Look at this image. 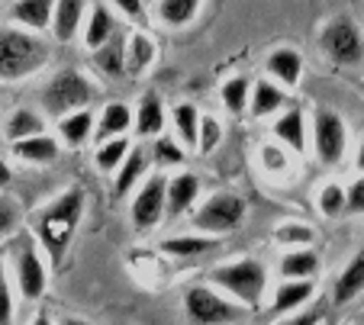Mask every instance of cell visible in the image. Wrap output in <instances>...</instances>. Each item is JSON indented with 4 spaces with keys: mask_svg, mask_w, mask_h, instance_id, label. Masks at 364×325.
Returning <instances> with one entry per match:
<instances>
[{
    "mask_svg": "<svg viewBox=\"0 0 364 325\" xmlns=\"http://www.w3.org/2000/svg\"><path fill=\"white\" fill-rule=\"evenodd\" d=\"M81 213H84V194L77 187H71L68 194H62L52 206H46L39 213L36 232H39V238H42V245H46L52 261H62L77 222H81Z\"/></svg>",
    "mask_w": 364,
    "mask_h": 325,
    "instance_id": "cell-1",
    "label": "cell"
},
{
    "mask_svg": "<svg viewBox=\"0 0 364 325\" xmlns=\"http://www.w3.org/2000/svg\"><path fill=\"white\" fill-rule=\"evenodd\" d=\"M210 284L223 287L226 293H232L242 306L255 309L264 297V287H268V274H264L262 261L255 258H242V261H229L223 268L210 270Z\"/></svg>",
    "mask_w": 364,
    "mask_h": 325,
    "instance_id": "cell-2",
    "label": "cell"
},
{
    "mask_svg": "<svg viewBox=\"0 0 364 325\" xmlns=\"http://www.w3.org/2000/svg\"><path fill=\"white\" fill-rule=\"evenodd\" d=\"M0 45H4V81H20V77L33 75L48 58V49L42 45L39 35H29L14 26L4 29Z\"/></svg>",
    "mask_w": 364,
    "mask_h": 325,
    "instance_id": "cell-3",
    "label": "cell"
},
{
    "mask_svg": "<svg viewBox=\"0 0 364 325\" xmlns=\"http://www.w3.org/2000/svg\"><path fill=\"white\" fill-rule=\"evenodd\" d=\"M94 100V87L87 84V77H81L77 71H58L48 87L42 90V106L52 116H62V113L81 110Z\"/></svg>",
    "mask_w": 364,
    "mask_h": 325,
    "instance_id": "cell-4",
    "label": "cell"
},
{
    "mask_svg": "<svg viewBox=\"0 0 364 325\" xmlns=\"http://www.w3.org/2000/svg\"><path fill=\"white\" fill-rule=\"evenodd\" d=\"M242 219H245V200L235 194H216L197 209L193 226L203 228V232H216V236H220V232L235 228Z\"/></svg>",
    "mask_w": 364,
    "mask_h": 325,
    "instance_id": "cell-5",
    "label": "cell"
},
{
    "mask_svg": "<svg viewBox=\"0 0 364 325\" xmlns=\"http://www.w3.org/2000/svg\"><path fill=\"white\" fill-rule=\"evenodd\" d=\"M345 142H348V132H345L338 113L316 110V116H313V152H316V158L323 165H338L345 155Z\"/></svg>",
    "mask_w": 364,
    "mask_h": 325,
    "instance_id": "cell-6",
    "label": "cell"
},
{
    "mask_svg": "<svg viewBox=\"0 0 364 325\" xmlns=\"http://www.w3.org/2000/svg\"><path fill=\"white\" fill-rule=\"evenodd\" d=\"M165 203H168V184L161 174H155V177L145 180V187L132 200V226L139 232L155 228L161 222V216H165Z\"/></svg>",
    "mask_w": 364,
    "mask_h": 325,
    "instance_id": "cell-7",
    "label": "cell"
},
{
    "mask_svg": "<svg viewBox=\"0 0 364 325\" xmlns=\"http://www.w3.org/2000/svg\"><path fill=\"white\" fill-rule=\"evenodd\" d=\"M323 52L338 65H351L361 58V33L348 16H338L323 29Z\"/></svg>",
    "mask_w": 364,
    "mask_h": 325,
    "instance_id": "cell-8",
    "label": "cell"
},
{
    "mask_svg": "<svg viewBox=\"0 0 364 325\" xmlns=\"http://www.w3.org/2000/svg\"><path fill=\"white\" fill-rule=\"evenodd\" d=\"M184 309L193 322H229L239 316L235 306H229L220 293L206 290V287H191L184 297Z\"/></svg>",
    "mask_w": 364,
    "mask_h": 325,
    "instance_id": "cell-9",
    "label": "cell"
},
{
    "mask_svg": "<svg viewBox=\"0 0 364 325\" xmlns=\"http://www.w3.org/2000/svg\"><path fill=\"white\" fill-rule=\"evenodd\" d=\"M55 4L58 0H16L10 16H14L20 26L39 33V29L52 26V20H55Z\"/></svg>",
    "mask_w": 364,
    "mask_h": 325,
    "instance_id": "cell-10",
    "label": "cell"
},
{
    "mask_svg": "<svg viewBox=\"0 0 364 325\" xmlns=\"http://www.w3.org/2000/svg\"><path fill=\"white\" fill-rule=\"evenodd\" d=\"M16 274H20V290L23 297L36 299L42 290H46V268H42L39 255H36V248H23L20 258H16Z\"/></svg>",
    "mask_w": 364,
    "mask_h": 325,
    "instance_id": "cell-11",
    "label": "cell"
},
{
    "mask_svg": "<svg viewBox=\"0 0 364 325\" xmlns=\"http://www.w3.org/2000/svg\"><path fill=\"white\" fill-rule=\"evenodd\" d=\"M332 293H336L338 306L351 303V299H358L364 293V245H361V251L348 261V268L342 270V277L336 280V290Z\"/></svg>",
    "mask_w": 364,
    "mask_h": 325,
    "instance_id": "cell-12",
    "label": "cell"
},
{
    "mask_svg": "<svg viewBox=\"0 0 364 325\" xmlns=\"http://www.w3.org/2000/svg\"><path fill=\"white\" fill-rule=\"evenodd\" d=\"M268 71L284 87H296L303 75V55L296 49H274L268 55Z\"/></svg>",
    "mask_w": 364,
    "mask_h": 325,
    "instance_id": "cell-13",
    "label": "cell"
},
{
    "mask_svg": "<svg viewBox=\"0 0 364 325\" xmlns=\"http://www.w3.org/2000/svg\"><path fill=\"white\" fill-rule=\"evenodd\" d=\"M14 155L23 161H33V165H46V161H52L58 155V142L52 136H46V132L26 136L20 142H14Z\"/></svg>",
    "mask_w": 364,
    "mask_h": 325,
    "instance_id": "cell-14",
    "label": "cell"
},
{
    "mask_svg": "<svg viewBox=\"0 0 364 325\" xmlns=\"http://www.w3.org/2000/svg\"><path fill=\"white\" fill-rule=\"evenodd\" d=\"M126 42H129V39H123V35H113V39L103 42L100 49H94V65L107 77H119L126 71Z\"/></svg>",
    "mask_w": 364,
    "mask_h": 325,
    "instance_id": "cell-15",
    "label": "cell"
},
{
    "mask_svg": "<svg viewBox=\"0 0 364 325\" xmlns=\"http://www.w3.org/2000/svg\"><path fill=\"white\" fill-rule=\"evenodd\" d=\"M274 136L294 152H306V119H303V110L294 106L290 113H284L274 123Z\"/></svg>",
    "mask_w": 364,
    "mask_h": 325,
    "instance_id": "cell-16",
    "label": "cell"
},
{
    "mask_svg": "<svg viewBox=\"0 0 364 325\" xmlns=\"http://www.w3.org/2000/svg\"><path fill=\"white\" fill-rule=\"evenodd\" d=\"M84 20V0H58L55 4V20H52V29H55V39L71 42Z\"/></svg>",
    "mask_w": 364,
    "mask_h": 325,
    "instance_id": "cell-17",
    "label": "cell"
},
{
    "mask_svg": "<svg viewBox=\"0 0 364 325\" xmlns=\"http://www.w3.org/2000/svg\"><path fill=\"white\" fill-rule=\"evenodd\" d=\"M313 293H316V287L309 284V280H287L284 287H277V293H274V312L277 316H284V312H294V309H300L303 303H309L313 299Z\"/></svg>",
    "mask_w": 364,
    "mask_h": 325,
    "instance_id": "cell-18",
    "label": "cell"
},
{
    "mask_svg": "<svg viewBox=\"0 0 364 325\" xmlns=\"http://www.w3.org/2000/svg\"><path fill=\"white\" fill-rule=\"evenodd\" d=\"M200 194V180L193 174H178V177L168 184V213L181 216L191 209V203L197 200Z\"/></svg>",
    "mask_w": 364,
    "mask_h": 325,
    "instance_id": "cell-19",
    "label": "cell"
},
{
    "mask_svg": "<svg viewBox=\"0 0 364 325\" xmlns=\"http://www.w3.org/2000/svg\"><path fill=\"white\" fill-rule=\"evenodd\" d=\"M113 29H117V23H113L110 10L103 4H94L87 16V26H84V45L87 49H100L107 39H113Z\"/></svg>",
    "mask_w": 364,
    "mask_h": 325,
    "instance_id": "cell-20",
    "label": "cell"
},
{
    "mask_svg": "<svg viewBox=\"0 0 364 325\" xmlns=\"http://www.w3.org/2000/svg\"><path fill=\"white\" fill-rule=\"evenodd\" d=\"M149 171V158H145L142 148H132L126 155V161L119 165V174H117V187H113V197H126L132 187L139 184V177Z\"/></svg>",
    "mask_w": 364,
    "mask_h": 325,
    "instance_id": "cell-21",
    "label": "cell"
},
{
    "mask_svg": "<svg viewBox=\"0 0 364 325\" xmlns=\"http://www.w3.org/2000/svg\"><path fill=\"white\" fill-rule=\"evenodd\" d=\"M58 129H62V138L71 148H81L90 138V132H94V116L87 113V106H81V110H75L71 116L58 119Z\"/></svg>",
    "mask_w": 364,
    "mask_h": 325,
    "instance_id": "cell-22",
    "label": "cell"
},
{
    "mask_svg": "<svg viewBox=\"0 0 364 325\" xmlns=\"http://www.w3.org/2000/svg\"><path fill=\"white\" fill-rule=\"evenodd\" d=\"M132 123V113L126 104H110V106H103L100 113V126H97V138L100 142H107V138L113 136H123L126 129H129Z\"/></svg>",
    "mask_w": 364,
    "mask_h": 325,
    "instance_id": "cell-23",
    "label": "cell"
},
{
    "mask_svg": "<svg viewBox=\"0 0 364 325\" xmlns=\"http://www.w3.org/2000/svg\"><path fill=\"white\" fill-rule=\"evenodd\" d=\"M42 129H46V119H42L39 113L14 110L7 119V126H4V136H7L10 142H20V138H26V136H39Z\"/></svg>",
    "mask_w": 364,
    "mask_h": 325,
    "instance_id": "cell-24",
    "label": "cell"
},
{
    "mask_svg": "<svg viewBox=\"0 0 364 325\" xmlns=\"http://www.w3.org/2000/svg\"><path fill=\"white\" fill-rule=\"evenodd\" d=\"M151 58H155V45H151L149 35L142 33L129 35V42H126V71L129 75H142L151 65Z\"/></svg>",
    "mask_w": 364,
    "mask_h": 325,
    "instance_id": "cell-25",
    "label": "cell"
},
{
    "mask_svg": "<svg viewBox=\"0 0 364 325\" xmlns=\"http://www.w3.org/2000/svg\"><path fill=\"white\" fill-rule=\"evenodd\" d=\"M284 104V90L277 87V84L271 81H258L252 87V116H268V113H274L277 106Z\"/></svg>",
    "mask_w": 364,
    "mask_h": 325,
    "instance_id": "cell-26",
    "label": "cell"
},
{
    "mask_svg": "<svg viewBox=\"0 0 364 325\" xmlns=\"http://www.w3.org/2000/svg\"><path fill=\"white\" fill-rule=\"evenodd\" d=\"M200 0H159V16L165 26H187L197 16Z\"/></svg>",
    "mask_w": 364,
    "mask_h": 325,
    "instance_id": "cell-27",
    "label": "cell"
},
{
    "mask_svg": "<svg viewBox=\"0 0 364 325\" xmlns=\"http://www.w3.org/2000/svg\"><path fill=\"white\" fill-rule=\"evenodd\" d=\"M200 110L193 104H178L174 106V129H178L181 142H187V145H197L200 142Z\"/></svg>",
    "mask_w": 364,
    "mask_h": 325,
    "instance_id": "cell-28",
    "label": "cell"
},
{
    "mask_svg": "<svg viewBox=\"0 0 364 325\" xmlns=\"http://www.w3.org/2000/svg\"><path fill=\"white\" fill-rule=\"evenodd\" d=\"M139 136H159L161 129H165V110H161L159 97L155 94H149V97L139 104Z\"/></svg>",
    "mask_w": 364,
    "mask_h": 325,
    "instance_id": "cell-29",
    "label": "cell"
},
{
    "mask_svg": "<svg viewBox=\"0 0 364 325\" xmlns=\"http://www.w3.org/2000/svg\"><path fill=\"white\" fill-rule=\"evenodd\" d=\"M319 270V258L313 251H290L281 261V277L287 280H300V277H309Z\"/></svg>",
    "mask_w": 364,
    "mask_h": 325,
    "instance_id": "cell-30",
    "label": "cell"
},
{
    "mask_svg": "<svg viewBox=\"0 0 364 325\" xmlns=\"http://www.w3.org/2000/svg\"><path fill=\"white\" fill-rule=\"evenodd\" d=\"M129 152H132V148H129V142H126V138H119V136L107 138V142H103V145L97 148V167L110 174L113 167L123 165L126 155H129Z\"/></svg>",
    "mask_w": 364,
    "mask_h": 325,
    "instance_id": "cell-31",
    "label": "cell"
},
{
    "mask_svg": "<svg viewBox=\"0 0 364 325\" xmlns=\"http://www.w3.org/2000/svg\"><path fill=\"white\" fill-rule=\"evenodd\" d=\"M248 94H252V84H248L245 77H229V81L223 84V104L232 113H242L245 106H252Z\"/></svg>",
    "mask_w": 364,
    "mask_h": 325,
    "instance_id": "cell-32",
    "label": "cell"
},
{
    "mask_svg": "<svg viewBox=\"0 0 364 325\" xmlns=\"http://www.w3.org/2000/svg\"><path fill=\"white\" fill-rule=\"evenodd\" d=\"M213 248L210 238H193V236H178V238H168L161 242V251L165 255H178V258H187V255H203V251Z\"/></svg>",
    "mask_w": 364,
    "mask_h": 325,
    "instance_id": "cell-33",
    "label": "cell"
},
{
    "mask_svg": "<svg viewBox=\"0 0 364 325\" xmlns=\"http://www.w3.org/2000/svg\"><path fill=\"white\" fill-rule=\"evenodd\" d=\"M348 209V190H342L338 184H326L319 190V213L323 216H338Z\"/></svg>",
    "mask_w": 364,
    "mask_h": 325,
    "instance_id": "cell-34",
    "label": "cell"
},
{
    "mask_svg": "<svg viewBox=\"0 0 364 325\" xmlns=\"http://www.w3.org/2000/svg\"><path fill=\"white\" fill-rule=\"evenodd\" d=\"M274 242L287 245V248H300V245L313 242V228L300 226V222H287V226H277L274 228Z\"/></svg>",
    "mask_w": 364,
    "mask_h": 325,
    "instance_id": "cell-35",
    "label": "cell"
},
{
    "mask_svg": "<svg viewBox=\"0 0 364 325\" xmlns=\"http://www.w3.org/2000/svg\"><path fill=\"white\" fill-rule=\"evenodd\" d=\"M220 138H223V126L216 123L213 116H203V123H200V142H197V148L203 155H210L216 145H220Z\"/></svg>",
    "mask_w": 364,
    "mask_h": 325,
    "instance_id": "cell-36",
    "label": "cell"
},
{
    "mask_svg": "<svg viewBox=\"0 0 364 325\" xmlns=\"http://www.w3.org/2000/svg\"><path fill=\"white\" fill-rule=\"evenodd\" d=\"M151 155H155V165H165V167L168 165H181V158H184V152L174 145V138H155Z\"/></svg>",
    "mask_w": 364,
    "mask_h": 325,
    "instance_id": "cell-37",
    "label": "cell"
},
{
    "mask_svg": "<svg viewBox=\"0 0 364 325\" xmlns=\"http://www.w3.org/2000/svg\"><path fill=\"white\" fill-rule=\"evenodd\" d=\"M262 161H264V167H268V171H284V167H287V155H284L281 148H274V145H264L262 148Z\"/></svg>",
    "mask_w": 364,
    "mask_h": 325,
    "instance_id": "cell-38",
    "label": "cell"
},
{
    "mask_svg": "<svg viewBox=\"0 0 364 325\" xmlns=\"http://www.w3.org/2000/svg\"><path fill=\"white\" fill-rule=\"evenodd\" d=\"M348 213H364V171L348 187Z\"/></svg>",
    "mask_w": 364,
    "mask_h": 325,
    "instance_id": "cell-39",
    "label": "cell"
},
{
    "mask_svg": "<svg viewBox=\"0 0 364 325\" xmlns=\"http://www.w3.org/2000/svg\"><path fill=\"white\" fill-rule=\"evenodd\" d=\"M119 10H123L129 20H139V23H145V10H142V0H113Z\"/></svg>",
    "mask_w": 364,
    "mask_h": 325,
    "instance_id": "cell-40",
    "label": "cell"
},
{
    "mask_svg": "<svg viewBox=\"0 0 364 325\" xmlns=\"http://www.w3.org/2000/svg\"><path fill=\"white\" fill-rule=\"evenodd\" d=\"M10 312H14V306H10L7 280H0V322H10Z\"/></svg>",
    "mask_w": 364,
    "mask_h": 325,
    "instance_id": "cell-41",
    "label": "cell"
},
{
    "mask_svg": "<svg viewBox=\"0 0 364 325\" xmlns=\"http://www.w3.org/2000/svg\"><path fill=\"white\" fill-rule=\"evenodd\" d=\"M358 171H364V145H361V152H358Z\"/></svg>",
    "mask_w": 364,
    "mask_h": 325,
    "instance_id": "cell-42",
    "label": "cell"
}]
</instances>
